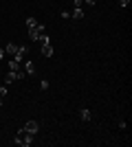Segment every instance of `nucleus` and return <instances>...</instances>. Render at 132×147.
<instances>
[{
  "label": "nucleus",
  "mask_w": 132,
  "mask_h": 147,
  "mask_svg": "<svg viewBox=\"0 0 132 147\" xmlns=\"http://www.w3.org/2000/svg\"><path fill=\"white\" fill-rule=\"evenodd\" d=\"M26 29H29V37L33 42H38V37L44 33V24H40L35 18H26Z\"/></svg>",
  "instance_id": "f257e3e1"
},
{
  "label": "nucleus",
  "mask_w": 132,
  "mask_h": 147,
  "mask_svg": "<svg viewBox=\"0 0 132 147\" xmlns=\"http://www.w3.org/2000/svg\"><path fill=\"white\" fill-rule=\"evenodd\" d=\"M33 136H35V134H31V132H26V129L22 127V129H18V134H16V141H13V143H16V145H22V147H29L33 143Z\"/></svg>",
  "instance_id": "f03ea898"
},
{
  "label": "nucleus",
  "mask_w": 132,
  "mask_h": 147,
  "mask_svg": "<svg viewBox=\"0 0 132 147\" xmlns=\"http://www.w3.org/2000/svg\"><path fill=\"white\" fill-rule=\"evenodd\" d=\"M22 127L26 129V132H31V134H38V129H40V123L38 121H26Z\"/></svg>",
  "instance_id": "7ed1b4c3"
},
{
  "label": "nucleus",
  "mask_w": 132,
  "mask_h": 147,
  "mask_svg": "<svg viewBox=\"0 0 132 147\" xmlns=\"http://www.w3.org/2000/svg\"><path fill=\"white\" fill-rule=\"evenodd\" d=\"M26 53H29V46H26V44H24V46H18V53L13 55V59H16V61H22V57H24Z\"/></svg>",
  "instance_id": "20e7f679"
},
{
  "label": "nucleus",
  "mask_w": 132,
  "mask_h": 147,
  "mask_svg": "<svg viewBox=\"0 0 132 147\" xmlns=\"http://www.w3.org/2000/svg\"><path fill=\"white\" fill-rule=\"evenodd\" d=\"M42 55L44 57H51V55H53V46H51V42H44L42 44Z\"/></svg>",
  "instance_id": "39448f33"
},
{
  "label": "nucleus",
  "mask_w": 132,
  "mask_h": 147,
  "mask_svg": "<svg viewBox=\"0 0 132 147\" xmlns=\"http://www.w3.org/2000/svg\"><path fill=\"white\" fill-rule=\"evenodd\" d=\"M79 119H82V121H90V119H93V112L84 108V110H79Z\"/></svg>",
  "instance_id": "423d86ee"
},
{
  "label": "nucleus",
  "mask_w": 132,
  "mask_h": 147,
  "mask_svg": "<svg viewBox=\"0 0 132 147\" xmlns=\"http://www.w3.org/2000/svg\"><path fill=\"white\" fill-rule=\"evenodd\" d=\"M70 18H75V20H82V18H84V9H82V7H75V11L70 13Z\"/></svg>",
  "instance_id": "0eeeda50"
},
{
  "label": "nucleus",
  "mask_w": 132,
  "mask_h": 147,
  "mask_svg": "<svg viewBox=\"0 0 132 147\" xmlns=\"http://www.w3.org/2000/svg\"><path fill=\"white\" fill-rule=\"evenodd\" d=\"M24 73H26V75H33V73H35V66H33V61H26V64H24Z\"/></svg>",
  "instance_id": "6e6552de"
},
{
  "label": "nucleus",
  "mask_w": 132,
  "mask_h": 147,
  "mask_svg": "<svg viewBox=\"0 0 132 147\" xmlns=\"http://www.w3.org/2000/svg\"><path fill=\"white\" fill-rule=\"evenodd\" d=\"M7 53H11V55H16V53H18V44H7Z\"/></svg>",
  "instance_id": "1a4fd4ad"
},
{
  "label": "nucleus",
  "mask_w": 132,
  "mask_h": 147,
  "mask_svg": "<svg viewBox=\"0 0 132 147\" xmlns=\"http://www.w3.org/2000/svg\"><path fill=\"white\" fill-rule=\"evenodd\" d=\"M9 70H20V61L11 59V61H9Z\"/></svg>",
  "instance_id": "9d476101"
},
{
  "label": "nucleus",
  "mask_w": 132,
  "mask_h": 147,
  "mask_svg": "<svg viewBox=\"0 0 132 147\" xmlns=\"http://www.w3.org/2000/svg\"><path fill=\"white\" fill-rule=\"evenodd\" d=\"M7 94H9V88H7V84H5V86L0 88V97L5 99V97H7Z\"/></svg>",
  "instance_id": "9b49d317"
},
{
  "label": "nucleus",
  "mask_w": 132,
  "mask_h": 147,
  "mask_svg": "<svg viewBox=\"0 0 132 147\" xmlns=\"http://www.w3.org/2000/svg\"><path fill=\"white\" fill-rule=\"evenodd\" d=\"M84 2H86L88 7H95V5H97V2H99V0H84Z\"/></svg>",
  "instance_id": "f8f14e48"
},
{
  "label": "nucleus",
  "mask_w": 132,
  "mask_h": 147,
  "mask_svg": "<svg viewBox=\"0 0 132 147\" xmlns=\"http://www.w3.org/2000/svg\"><path fill=\"white\" fill-rule=\"evenodd\" d=\"M73 5H75V7H82V5H84V0H73Z\"/></svg>",
  "instance_id": "ddd939ff"
},
{
  "label": "nucleus",
  "mask_w": 132,
  "mask_h": 147,
  "mask_svg": "<svg viewBox=\"0 0 132 147\" xmlns=\"http://www.w3.org/2000/svg\"><path fill=\"white\" fill-rule=\"evenodd\" d=\"M119 5L121 7H128V5H130V0H119Z\"/></svg>",
  "instance_id": "4468645a"
},
{
  "label": "nucleus",
  "mask_w": 132,
  "mask_h": 147,
  "mask_svg": "<svg viewBox=\"0 0 132 147\" xmlns=\"http://www.w3.org/2000/svg\"><path fill=\"white\" fill-rule=\"evenodd\" d=\"M2 57H5V51H2V49H0V59H2Z\"/></svg>",
  "instance_id": "2eb2a0df"
},
{
  "label": "nucleus",
  "mask_w": 132,
  "mask_h": 147,
  "mask_svg": "<svg viewBox=\"0 0 132 147\" xmlns=\"http://www.w3.org/2000/svg\"><path fill=\"white\" fill-rule=\"evenodd\" d=\"M0 108H2V97H0Z\"/></svg>",
  "instance_id": "dca6fc26"
}]
</instances>
